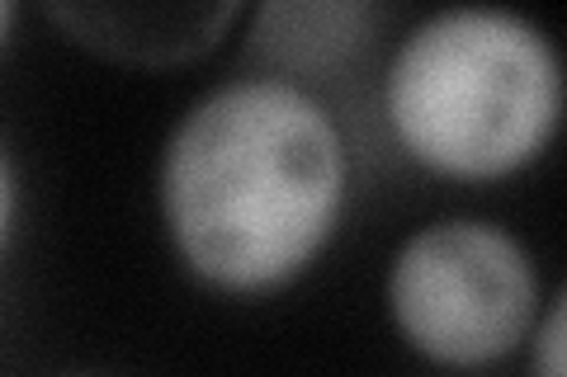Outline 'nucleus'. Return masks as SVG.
<instances>
[{
    "label": "nucleus",
    "instance_id": "nucleus-1",
    "mask_svg": "<svg viewBox=\"0 0 567 377\" xmlns=\"http://www.w3.org/2000/svg\"><path fill=\"white\" fill-rule=\"evenodd\" d=\"M156 189L171 245L194 279L218 293H275L341 227L350 156L312 90L241 76L181 114Z\"/></svg>",
    "mask_w": 567,
    "mask_h": 377
},
{
    "label": "nucleus",
    "instance_id": "nucleus-2",
    "mask_svg": "<svg viewBox=\"0 0 567 377\" xmlns=\"http://www.w3.org/2000/svg\"><path fill=\"white\" fill-rule=\"evenodd\" d=\"M383 114L398 147L425 170L450 179L516 175L558 133V48L511 10H435L388 62Z\"/></svg>",
    "mask_w": 567,
    "mask_h": 377
},
{
    "label": "nucleus",
    "instance_id": "nucleus-3",
    "mask_svg": "<svg viewBox=\"0 0 567 377\" xmlns=\"http://www.w3.org/2000/svg\"><path fill=\"white\" fill-rule=\"evenodd\" d=\"M539 269L506 227L440 218L412 231L388 269V312L431 364L483 368L529 339L539 321Z\"/></svg>",
    "mask_w": 567,
    "mask_h": 377
},
{
    "label": "nucleus",
    "instance_id": "nucleus-4",
    "mask_svg": "<svg viewBox=\"0 0 567 377\" xmlns=\"http://www.w3.org/2000/svg\"><path fill=\"white\" fill-rule=\"evenodd\" d=\"M71 43L128 66L194 62L237 20V6H43Z\"/></svg>",
    "mask_w": 567,
    "mask_h": 377
},
{
    "label": "nucleus",
    "instance_id": "nucleus-5",
    "mask_svg": "<svg viewBox=\"0 0 567 377\" xmlns=\"http://www.w3.org/2000/svg\"><path fill=\"white\" fill-rule=\"evenodd\" d=\"M379 20V6H360V0H275L256 10L251 52L284 76L317 81L346 66L369 43Z\"/></svg>",
    "mask_w": 567,
    "mask_h": 377
},
{
    "label": "nucleus",
    "instance_id": "nucleus-6",
    "mask_svg": "<svg viewBox=\"0 0 567 377\" xmlns=\"http://www.w3.org/2000/svg\"><path fill=\"white\" fill-rule=\"evenodd\" d=\"M563 326H567V297L554 293L548 297V307L539 312L535 331H529V339H535V349H529V373L535 377H567V364H563Z\"/></svg>",
    "mask_w": 567,
    "mask_h": 377
},
{
    "label": "nucleus",
    "instance_id": "nucleus-7",
    "mask_svg": "<svg viewBox=\"0 0 567 377\" xmlns=\"http://www.w3.org/2000/svg\"><path fill=\"white\" fill-rule=\"evenodd\" d=\"M14 199H20V189H14V166L6 147H0V250L10 241V227H14Z\"/></svg>",
    "mask_w": 567,
    "mask_h": 377
},
{
    "label": "nucleus",
    "instance_id": "nucleus-8",
    "mask_svg": "<svg viewBox=\"0 0 567 377\" xmlns=\"http://www.w3.org/2000/svg\"><path fill=\"white\" fill-rule=\"evenodd\" d=\"M10 24H14V6L10 0H0V43L10 39Z\"/></svg>",
    "mask_w": 567,
    "mask_h": 377
}]
</instances>
